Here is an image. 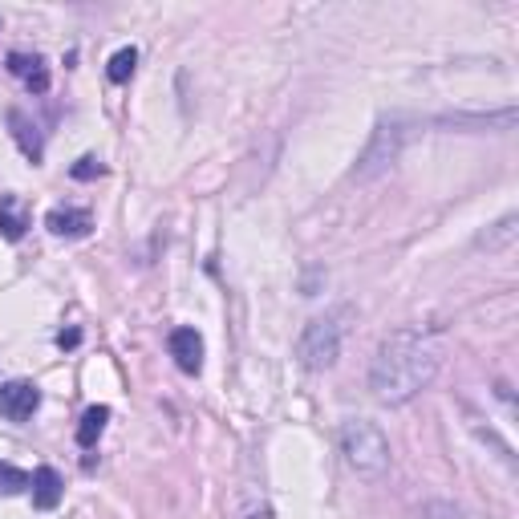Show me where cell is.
Listing matches in <instances>:
<instances>
[{
  "mask_svg": "<svg viewBox=\"0 0 519 519\" xmlns=\"http://www.w3.org/2000/svg\"><path fill=\"white\" fill-rule=\"evenodd\" d=\"M349 317H353L349 309H333V313L313 317V321L305 325L296 353H301V361H305L309 369H329V365L341 357V341H345V329H349L345 321H349Z\"/></svg>",
  "mask_w": 519,
  "mask_h": 519,
  "instance_id": "3957f363",
  "label": "cell"
},
{
  "mask_svg": "<svg viewBox=\"0 0 519 519\" xmlns=\"http://www.w3.org/2000/svg\"><path fill=\"white\" fill-rule=\"evenodd\" d=\"M402 142H406L402 118H382L378 130H374V138H369V146H365V155H361L357 167H353V179H374V175H382V171L402 155Z\"/></svg>",
  "mask_w": 519,
  "mask_h": 519,
  "instance_id": "277c9868",
  "label": "cell"
},
{
  "mask_svg": "<svg viewBox=\"0 0 519 519\" xmlns=\"http://www.w3.org/2000/svg\"><path fill=\"white\" fill-rule=\"evenodd\" d=\"M106 422H110V406H90V410L82 414V426H78V447L94 451L98 438H102V430H106Z\"/></svg>",
  "mask_w": 519,
  "mask_h": 519,
  "instance_id": "8fae6325",
  "label": "cell"
},
{
  "mask_svg": "<svg viewBox=\"0 0 519 519\" xmlns=\"http://www.w3.org/2000/svg\"><path fill=\"white\" fill-rule=\"evenodd\" d=\"M9 69L25 82V90H33V94L49 90V69H45V61L37 53H9Z\"/></svg>",
  "mask_w": 519,
  "mask_h": 519,
  "instance_id": "ba28073f",
  "label": "cell"
},
{
  "mask_svg": "<svg viewBox=\"0 0 519 519\" xmlns=\"http://www.w3.org/2000/svg\"><path fill=\"white\" fill-rule=\"evenodd\" d=\"M252 519H272V515H268V511H260V515H252Z\"/></svg>",
  "mask_w": 519,
  "mask_h": 519,
  "instance_id": "e0dca14e",
  "label": "cell"
},
{
  "mask_svg": "<svg viewBox=\"0 0 519 519\" xmlns=\"http://www.w3.org/2000/svg\"><path fill=\"white\" fill-rule=\"evenodd\" d=\"M61 491H65V483H61V475H57L53 467H41V471L33 475V503H37L41 511H53V507L61 503Z\"/></svg>",
  "mask_w": 519,
  "mask_h": 519,
  "instance_id": "30bf717a",
  "label": "cell"
},
{
  "mask_svg": "<svg viewBox=\"0 0 519 519\" xmlns=\"http://www.w3.org/2000/svg\"><path fill=\"white\" fill-rule=\"evenodd\" d=\"M45 228H49L53 236H90L94 219H90V211H82V207H53V211L45 215Z\"/></svg>",
  "mask_w": 519,
  "mask_h": 519,
  "instance_id": "52a82bcc",
  "label": "cell"
},
{
  "mask_svg": "<svg viewBox=\"0 0 519 519\" xmlns=\"http://www.w3.org/2000/svg\"><path fill=\"white\" fill-rule=\"evenodd\" d=\"M9 122H13V134H17V142H21V151L37 163V159H41V134H37V126H33L21 110H13V114H9Z\"/></svg>",
  "mask_w": 519,
  "mask_h": 519,
  "instance_id": "7c38bea8",
  "label": "cell"
},
{
  "mask_svg": "<svg viewBox=\"0 0 519 519\" xmlns=\"http://www.w3.org/2000/svg\"><path fill=\"white\" fill-rule=\"evenodd\" d=\"M438 365H442V349H438L434 333L398 329L374 353V365H369V390L390 406H402L434 382Z\"/></svg>",
  "mask_w": 519,
  "mask_h": 519,
  "instance_id": "6da1fadb",
  "label": "cell"
},
{
  "mask_svg": "<svg viewBox=\"0 0 519 519\" xmlns=\"http://www.w3.org/2000/svg\"><path fill=\"white\" fill-rule=\"evenodd\" d=\"M37 406H41V390L33 382H5L0 386V414H5L9 422L33 418Z\"/></svg>",
  "mask_w": 519,
  "mask_h": 519,
  "instance_id": "5b68a950",
  "label": "cell"
},
{
  "mask_svg": "<svg viewBox=\"0 0 519 519\" xmlns=\"http://www.w3.org/2000/svg\"><path fill=\"white\" fill-rule=\"evenodd\" d=\"M29 228V211L17 195H0V236L5 240H21Z\"/></svg>",
  "mask_w": 519,
  "mask_h": 519,
  "instance_id": "9c48e42d",
  "label": "cell"
},
{
  "mask_svg": "<svg viewBox=\"0 0 519 519\" xmlns=\"http://www.w3.org/2000/svg\"><path fill=\"white\" fill-rule=\"evenodd\" d=\"M98 175H102V163H98V159H90V155H86V159H78V167H73V179H98Z\"/></svg>",
  "mask_w": 519,
  "mask_h": 519,
  "instance_id": "9a60e30c",
  "label": "cell"
},
{
  "mask_svg": "<svg viewBox=\"0 0 519 519\" xmlns=\"http://www.w3.org/2000/svg\"><path fill=\"white\" fill-rule=\"evenodd\" d=\"M134 69H138V49H118L114 57H110V65H106V73H110V82L114 86H122V82H130L134 78Z\"/></svg>",
  "mask_w": 519,
  "mask_h": 519,
  "instance_id": "4fadbf2b",
  "label": "cell"
},
{
  "mask_svg": "<svg viewBox=\"0 0 519 519\" xmlns=\"http://www.w3.org/2000/svg\"><path fill=\"white\" fill-rule=\"evenodd\" d=\"M167 345H171V357L183 374H199L203 369V337L195 329H175Z\"/></svg>",
  "mask_w": 519,
  "mask_h": 519,
  "instance_id": "8992f818",
  "label": "cell"
},
{
  "mask_svg": "<svg viewBox=\"0 0 519 519\" xmlns=\"http://www.w3.org/2000/svg\"><path fill=\"white\" fill-rule=\"evenodd\" d=\"M78 341H82V333H78V329H65V333H57V345H61V349H73Z\"/></svg>",
  "mask_w": 519,
  "mask_h": 519,
  "instance_id": "2e32d148",
  "label": "cell"
},
{
  "mask_svg": "<svg viewBox=\"0 0 519 519\" xmlns=\"http://www.w3.org/2000/svg\"><path fill=\"white\" fill-rule=\"evenodd\" d=\"M25 487H33V475H25L21 467L0 463V495H21Z\"/></svg>",
  "mask_w": 519,
  "mask_h": 519,
  "instance_id": "5bb4252c",
  "label": "cell"
},
{
  "mask_svg": "<svg viewBox=\"0 0 519 519\" xmlns=\"http://www.w3.org/2000/svg\"><path fill=\"white\" fill-rule=\"evenodd\" d=\"M341 455H345V463H349L357 475L378 479V475H386V467H390V442H386V434H382L374 422L349 418V422L341 426Z\"/></svg>",
  "mask_w": 519,
  "mask_h": 519,
  "instance_id": "7a4b0ae2",
  "label": "cell"
}]
</instances>
